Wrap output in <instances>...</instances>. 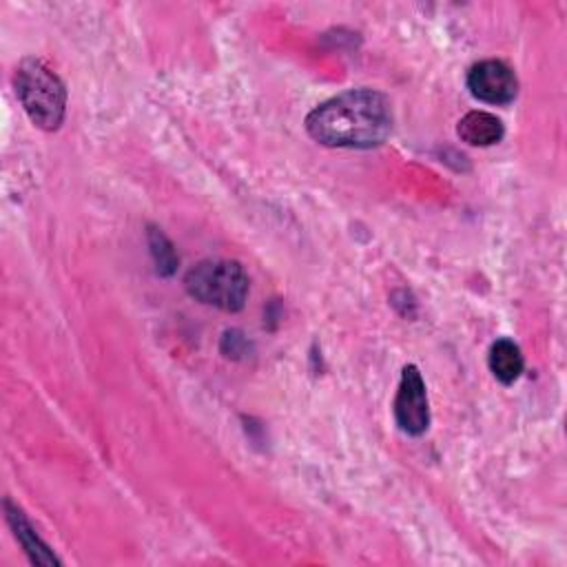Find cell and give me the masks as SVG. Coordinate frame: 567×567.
Instances as JSON below:
<instances>
[{"label":"cell","instance_id":"9","mask_svg":"<svg viewBox=\"0 0 567 567\" xmlns=\"http://www.w3.org/2000/svg\"><path fill=\"white\" fill-rule=\"evenodd\" d=\"M148 246H151V255L155 259L157 272L159 275H173L179 259H177L171 241L164 237V233H159L157 228H151L148 230Z\"/></svg>","mask_w":567,"mask_h":567},{"label":"cell","instance_id":"6","mask_svg":"<svg viewBox=\"0 0 567 567\" xmlns=\"http://www.w3.org/2000/svg\"><path fill=\"white\" fill-rule=\"evenodd\" d=\"M456 133L470 146H492L501 142L505 128L496 115L487 111H470L458 120Z\"/></svg>","mask_w":567,"mask_h":567},{"label":"cell","instance_id":"4","mask_svg":"<svg viewBox=\"0 0 567 567\" xmlns=\"http://www.w3.org/2000/svg\"><path fill=\"white\" fill-rule=\"evenodd\" d=\"M394 419L401 432L419 436L430 425V403L423 377L416 365H405L394 396Z\"/></svg>","mask_w":567,"mask_h":567},{"label":"cell","instance_id":"3","mask_svg":"<svg viewBox=\"0 0 567 567\" xmlns=\"http://www.w3.org/2000/svg\"><path fill=\"white\" fill-rule=\"evenodd\" d=\"M184 286L190 297L219 310H241L248 295V277L237 261L210 259L188 270Z\"/></svg>","mask_w":567,"mask_h":567},{"label":"cell","instance_id":"5","mask_svg":"<svg viewBox=\"0 0 567 567\" xmlns=\"http://www.w3.org/2000/svg\"><path fill=\"white\" fill-rule=\"evenodd\" d=\"M470 93L485 104H509L516 97L518 80L501 60H483L467 73Z\"/></svg>","mask_w":567,"mask_h":567},{"label":"cell","instance_id":"2","mask_svg":"<svg viewBox=\"0 0 567 567\" xmlns=\"http://www.w3.org/2000/svg\"><path fill=\"white\" fill-rule=\"evenodd\" d=\"M13 84L24 113L38 128H60L66 111V91L51 66L38 58H24L16 69Z\"/></svg>","mask_w":567,"mask_h":567},{"label":"cell","instance_id":"8","mask_svg":"<svg viewBox=\"0 0 567 567\" xmlns=\"http://www.w3.org/2000/svg\"><path fill=\"white\" fill-rule=\"evenodd\" d=\"M487 363H489L492 374H494L503 385L514 383V381L520 377L523 365H525L523 354H520V348H518L512 339H507V337L496 339V341L492 343L489 354H487Z\"/></svg>","mask_w":567,"mask_h":567},{"label":"cell","instance_id":"1","mask_svg":"<svg viewBox=\"0 0 567 567\" xmlns=\"http://www.w3.org/2000/svg\"><path fill=\"white\" fill-rule=\"evenodd\" d=\"M306 131L323 146L372 148L392 131V106L379 91L350 89L315 106L306 117Z\"/></svg>","mask_w":567,"mask_h":567},{"label":"cell","instance_id":"7","mask_svg":"<svg viewBox=\"0 0 567 567\" xmlns=\"http://www.w3.org/2000/svg\"><path fill=\"white\" fill-rule=\"evenodd\" d=\"M4 512L16 538L20 540V545L24 547V551L35 565H60L55 554L40 540V536L29 525V520L22 516V512L16 505H11V501H4Z\"/></svg>","mask_w":567,"mask_h":567}]
</instances>
